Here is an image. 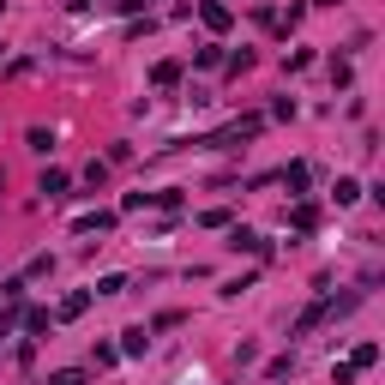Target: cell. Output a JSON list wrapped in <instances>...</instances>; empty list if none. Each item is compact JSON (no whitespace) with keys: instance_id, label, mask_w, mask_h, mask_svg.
I'll use <instances>...</instances> for the list:
<instances>
[{"instance_id":"cell-3","label":"cell","mask_w":385,"mask_h":385,"mask_svg":"<svg viewBox=\"0 0 385 385\" xmlns=\"http://www.w3.org/2000/svg\"><path fill=\"white\" fill-rule=\"evenodd\" d=\"M205 24L211 30H229V6H205Z\"/></svg>"},{"instance_id":"cell-2","label":"cell","mask_w":385,"mask_h":385,"mask_svg":"<svg viewBox=\"0 0 385 385\" xmlns=\"http://www.w3.org/2000/svg\"><path fill=\"white\" fill-rule=\"evenodd\" d=\"M145 343H150L145 326H133V331H127V356H145Z\"/></svg>"},{"instance_id":"cell-5","label":"cell","mask_w":385,"mask_h":385,"mask_svg":"<svg viewBox=\"0 0 385 385\" xmlns=\"http://www.w3.org/2000/svg\"><path fill=\"white\" fill-rule=\"evenodd\" d=\"M48 385H85V373H55Z\"/></svg>"},{"instance_id":"cell-4","label":"cell","mask_w":385,"mask_h":385,"mask_svg":"<svg viewBox=\"0 0 385 385\" xmlns=\"http://www.w3.org/2000/svg\"><path fill=\"white\" fill-rule=\"evenodd\" d=\"M85 307H90V295H66V301H60V313H66V319H78Z\"/></svg>"},{"instance_id":"cell-1","label":"cell","mask_w":385,"mask_h":385,"mask_svg":"<svg viewBox=\"0 0 385 385\" xmlns=\"http://www.w3.org/2000/svg\"><path fill=\"white\" fill-rule=\"evenodd\" d=\"M356 199H361V181L343 175V181H337V205H356Z\"/></svg>"}]
</instances>
